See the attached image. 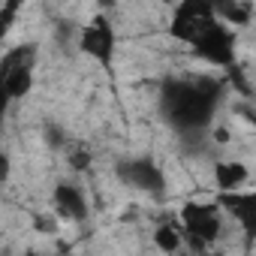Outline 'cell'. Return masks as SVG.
<instances>
[{"label": "cell", "instance_id": "3", "mask_svg": "<svg viewBox=\"0 0 256 256\" xmlns=\"http://www.w3.org/2000/svg\"><path fill=\"white\" fill-rule=\"evenodd\" d=\"M169 114L181 126H199L211 114V100H208L205 90L184 84V88H178V90L169 94Z\"/></svg>", "mask_w": 256, "mask_h": 256}, {"label": "cell", "instance_id": "8", "mask_svg": "<svg viewBox=\"0 0 256 256\" xmlns=\"http://www.w3.org/2000/svg\"><path fill=\"white\" fill-rule=\"evenodd\" d=\"M220 205H223V208H229V211L244 223V229H247V232H253V229H256V196H253V193L223 190Z\"/></svg>", "mask_w": 256, "mask_h": 256}, {"label": "cell", "instance_id": "11", "mask_svg": "<svg viewBox=\"0 0 256 256\" xmlns=\"http://www.w3.org/2000/svg\"><path fill=\"white\" fill-rule=\"evenodd\" d=\"M18 10H22V0H6V4H4V10H0V42L6 40L10 28L16 24V16H18Z\"/></svg>", "mask_w": 256, "mask_h": 256}, {"label": "cell", "instance_id": "6", "mask_svg": "<svg viewBox=\"0 0 256 256\" xmlns=\"http://www.w3.org/2000/svg\"><path fill=\"white\" fill-rule=\"evenodd\" d=\"M193 46H196V52H199L202 58H208L211 64H223V66L232 64V36H229L226 28H220L217 22L208 24V28L193 40Z\"/></svg>", "mask_w": 256, "mask_h": 256}, {"label": "cell", "instance_id": "13", "mask_svg": "<svg viewBox=\"0 0 256 256\" xmlns=\"http://www.w3.org/2000/svg\"><path fill=\"white\" fill-rule=\"evenodd\" d=\"M232 136H229V130H223V126H220V130H214V142H220V145H226Z\"/></svg>", "mask_w": 256, "mask_h": 256}, {"label": "cell", "instance_id": "5", "mask_svg": "<svg viewBox=\"0 0 256 256\" xmlns=\"http://www.w3.org/2000/svg\"><path fill=\"white\" fill-rule=\"evenodd\" d=\"M118 175L124 184H130L145 193H163V172L151 160H126L118 166Z\"/></svg>", "mask_w": 256, "mask_h": 256}, {"label": "cell", "instance_id": "7", "mask_svg": "<svg viewBox=\"0 0 256 256\" xmlns=\"http://www.w3.org/2000/svg\"><path fill=\"white\" fill-rule=\"evenodd\" d=\"M54 214L70 223H82L88 217V202L84 193L72 184H58L54 187Z\"/></svg>", "mask_w": 256, "mask_h": 256}, {"label": "cell", "instance_id": "2", "mask_svg": "<svg viewBox=\"0 0 256 256\" xmlns=\"http://www.w3.org/2000/svg\"><path fill=\"white\" fill-rule=\"evenodd\" d=\"M214 22H217V16H214V10H211L208 0H184V4L178 6V12L172 16L169 30H172L175 40L193 42V40H196L208 24H214Z\"/></svg>", "mask_w": 256, "mask_h": 256}, {"label": "cell", "instance_id": "15", "mask_svg": "<svg viewBox=\"0 0 256 256\" xmlns=\"http://www.w3.org/2000/svg\"><path fill=\"white\" fill-rule=\"evenodd\" d=\"M160 4H175V0H160Z\"/></svg>", "mask_w": 256, "mask_h": 256}, {"label": "cell", "instance_id": "9", "mask_svg": "<svg viewBox=\"0 0 256 256\" xmlns=\"http://www.w3.org/2000/svg\"><path fill=\"white\" fill-rule=\"evenodd\" d=\"M250 178V169L238 160H220L214 163V184L220 190H238L241 184H247Z\"/></svg>", "mask_w": 256, "mask_h": 256}, {"label": "cell", "instance_id": "12", "mask_svg": "<svg viewBox=\"0 0 256 256\" xmlns=\"http://www.w3.org/2000/svg\"><path fill=\"white\" fill-rule=\"evenodd\" d=\"M88 163H90V157H88V154H72V166H76V169H84Z\"/></svg>", "mask_w": 256, "mask_h": 256}, {"label": "cell", "instance_id": "4", "mask_svg": "<svg viewBox=\"0 0 256 256\" xmlns=\"http://www.w3.org/2000/svg\"><path fill=\"white\" fill-rule=\"evenodd\" d=\"M78 48H82L84 54H90L94 60H100L102 66L112 64V58H114V28L108 24L106 16H96L90 24L82 28V34H78Z\"/></svg>", "mask_w": 256, "mask_h": 256}, {"label": "cell", "instance_id": "14", "mask_svg": "<svg viewBox=\"0 0 256 256\" xmlns=\"http://www.w3.org/2000/svg\"><path fill=\"white\" fill-rule=\"evenodd\" d=\"M96 4H100V6H102V10H112V6H114V4H118V0H96Z\"/></svg>", "mask_w": 256, "mask_h": 256}, {"label": "cell", "instance_id": "1", "mask_svg": "<svg viewBox=\"0 0 256 256\" xmlns=\"http://www.w3.org/2000/svg\"><path fill=\"white\" fill-rule=\"evenodd\" d=\"M181 220H184V238L190 241L193 250H208L220 235V214L214 205L190 202V205H184Z\"/></svg>", "mask_w": 256, "mask_h": 256}, {"label": "cell", "instance_id": "10", "mask_svg": "<svg viewBox=\"0 0 256 256\" xmlns=\"http://www.w3.org/2000/svg\"><path fill=\"white\" fill-rule=\"evenodd\" d=\"M154 244H157L160 250H166V253H175V250L181 247V232H178L175 226H160V229L154 232Z\"/></svg>", "mask_w": 256, "mask_h": 256}]
</instances>
